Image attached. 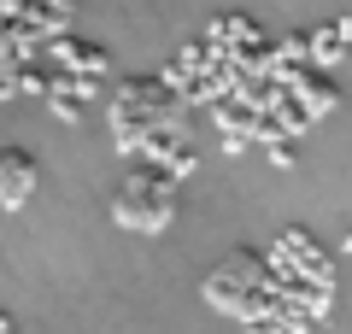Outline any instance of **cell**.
I'll return each mask as SVG.
<instances>
[{
  "label": "cell",
  "instance_id": "cell-1",
  "mask_svg": "<svg viewBox=\"0 0 352 334\" xmlns=\"http://www.w3.org/2000/svg\"><path fill=\"white\" fill-rule=\"evenodd\" d=\"M170 211H176V182L164 170H153V164H141L112 199V217L124 223V229H147V235L170 223Z\"/></svg>",
  "mask_w": 352,
  "mask_h": 334
},
{
  "label": "cell",
  "instance_id": "cell-2",
  "mask_svg": "<svg viewBox=\"0 0 352 334\" xmlns=\"http://www.w3.org/2000/svg\"><path fill=\"white\" fill-rule=\"evenodd\" d=\"M30 194H36V159L24 147H0V205L18 211Z\"/></svg>",
  "mask_w": 352,
  "mask_h": 334
},
{
  "label": "cell",
  "instance_id": "cell-3",
  "mask_svg": "<svg viewBox=\"0 0 352 334\" xmlns=\"http://www.w3.org/2000/svg\"><path fill=\"white\" fill-rule=\"evenodd\" d=\"M305 65H335L340 53H346V41H352V18H335V24H317V30H305Z\"/></svg>",
  "mask_w": 352,
  "mask_h": 334
},
{
  "label": "cell",
  "instance_id": "cell-4",
  "mask_svg": "<svg viewBox=\"0 0 352 334\" xmlns=\"http://www.w3.org/2000/svg\"><path fill=\"white\" fill-rule=\"evenodd\" d=\"M223 147L229 153H247L252 147V129H223Z\"/></svg>",
  "mask_w": 352,
  "mask_h": 334
},
{
  "label": "cell",
  "instance_id": "cell-5",
  "mask_svg": "<svg viewBox=\"0 0 352 334\" xmlns=\"http://www.w3.org/2000/svg\"><path fill=\"white\" fill-rule=\"evenodd\" d=\"M0 334H18V329H12V317H6V311H0Z\"/></svg>",
  "mask_w": 352,
  "mask_h": 334
},
{
  "label": "cell",
  "instance_id": "cell-6",
  "mask_svg": "<svg viewBox=\"0 0 352 334\" xmlns=\"http://www.w3.org/2000/svg\"><path fill=\"white\" fill-rule=\"evenodd\" d=\"M346 252H352V229H346Z\"/></svg>",
  "mask_w": 352,
  "mask_h": 334
}]
</instances>
